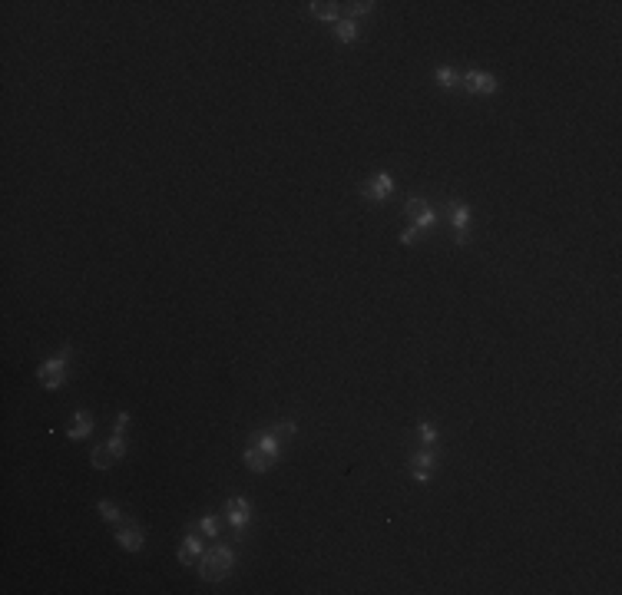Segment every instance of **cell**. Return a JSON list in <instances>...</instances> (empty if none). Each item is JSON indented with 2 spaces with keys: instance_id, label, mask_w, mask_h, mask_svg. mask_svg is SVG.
I'll list each match as a JSON object with an SVG mask.
<instances>
[{
  "instance_id": "1",
  "label": "cell",
  "mask_w": 622,
  "mask_h": 595,
  "mask_svg": "<svg viewBox=\"0 0 622 595\" xmlns=\"http://www.w3.org/2000/svg\"><path fill=\"white\" fill-rule=\"evenodd\" d=\"M126 427H129V413H119L116 417V427H113V437L103 443V447H96L93 457H90V463H93V470H109L119 457H126Z\"/></svg>"
},
{
  "instance_id": "2",
  "label": "cell",
  "mask_w": 622,
  "mask_h": 595,
  "mask_svg": "<svg viewBox=\"0 0 622 595\" xmlns=\"http://www.w3.org/2000/svg\"><path fill=\"white\" fill-rule=\"evenodd\" d=\"M199 576L202 582H222V579L232 576V569H235V552H232L229 546H215L209 549V552H202L199 559Z\"/></svg>"
},
{
  "instance_id": "3",
  "label": "cell",
  "mask_w": 622,
  "mask_h": 595,
  "mask_svg": "<svg viewBox=\"0 0 622 595\" xmlns=\"http://www.w3.org/2000/svg\"><path fill=\"white\" fill-rule=\"evenodd\" d=\"M295 433V423H275V427H268L265 433H255L252 437V447L259 453H265L268 460L275 463L278 453H281V437H291Z\"/></svg>"
},
{
  "instance_id": "4",
  "label": "cell",
  "mask_w": 622,
  "mask_h": 595,
  "mask_svg": "<svg viewBox=\"0 0 622 595\" xmlns=\"http://www.w3.org/2000/svg\"><path fill=\"white\" fill-rule=\"evenodd\" d=\"M70 357H73V351L70 347H63L57 357H50V361H43L37 371L40 377V387H47V391H57L63 381H67V364H70Z\"/></svg>"
},
{
  "instance_id": "5",
  "label": "cell",
  "mask_w": 622,
  "mask_h": 595,
  "mask_svg": "<svg viewBox=\"0 0 622 595\" xmlns=\"http://www.w3.org/2000/svg\"><path fill=\"white\" fill-rule=\"evenodd\" d=\"M404 212H407V219H411V229H417L421 235L427 229H434V225H437V212H434L424 199H407Z\"/></svg>"
},
{
  "instance_id": "6",
  "label": "cell",
  "mask_w": 622,
  "mask_h": 595,
  "mask_svg": "<svg viewBox=\"0 0 622 595\" xmlns=\"http://www.w3.org/2000/svg\"><path fill=\"white\" fill-rule=\"evenodd\" d=\"M225 516H229L232 533H245L252 523V503L245 496H232L229 503H225Z\"/></svg>"
},
{
  "instance_id": "7",
  "label": "cell",
  "mask_w": 622,
  "mask_h": 595,
  "mask_svg": "<svg viewBox=\"0 0 622 595\" xmlns=\"http://www.w3.org/2000/svg\"><path fill=\"white\" fill-rule=\"evenodd\" d=\"M394 192V175L391 173H377L368 185H361V195L368 202H384V199H391Z\"/></svg>"
},
{
  "instance_id": "8",
  "label": "cell",
  "mask_w": 622,
  "mask_h": 595,
  "mask_svg": "<svg viewBox=\"0 0 622 595\" xmlns=\"http://www.w3.org/2000/svg\"><path fill=\"white\" fill-rule=\"evenodd\" d=\"M463 89L467 93H483V97H493L500 89V83L490 73H480V70H467L463 73Z\"/></svg>"
},
{
  "instance_id": "9",
  "label": "cell",
  "mask_w": 622,
  "mask_h": 595,
  "mask_svg": "<svg viewBox=\"0 0 622 595\" xmlns=\"http://www.w3.org/2000/svg\"><path fill=\"white\" fill-rule=\"evenodd\" d=\"M450 225H454V241L463 245L470 229V205L467 202H450Z\"/></svg>"
},
{
  "instance_id": "10",
  "label": "cell",
  "mask_w": 622,
  "mask_h": 595,
  "mask_svg": "<svg viewBox=\"0 0 622 595\" xmlns=\"http://www.w3.org/2000/svg\"><path fill=\"white\" fill-rule=\"evenodd\" d=\"M202 539L199 533H195V526H189V533H186V539H182V546H179V562L182 566H192V562H199L202 559Z\"/></svg>"
},
{
  "instance_id": "11",
  "label": "cell",
  "mask_w": 622,
  "mask_h": 595,
  "mask_svg": "<svg viewBox=\"0 0 622 595\" xmlns=\"http://www.w3.org/2000/svg\"><path fill=\"white\" fill-rule=\"evenodd\" d=\"M431 470H434V453L431 450H417L411 457V476L417 483H427L431 480Z\"/></svg>"
},
{
  "instance_id": "12",
  "label": "cell",
  "mask_w": 622,
  "mask_h": 595,
  "mask_svg": "<svg viewBox=\"0 0 622 595\" xmlns=\"http://www.w3.org/2000/svg\"><path fill=\"white\" fill-rule=\"evenodd\" d=\"M116 542H119L126 552H139L146 539H143V533H139V526L126 523V526H119V533H116Z\"/></svg>"
},
{
  "instance_id": "13",
  "label": "cell",
  "mask_w": 622,
  "mask_h": 595,
  "mask_svg": "<svg viewBox=\"0 0 622 595\" xmlns=\"http://www.w3.org/2000/svg\"><path fill=\"white\" fill-rule=\"evenodd\" d=\"M70 440H87L90 433H93V413L90 410H77L73 413V420H70Z\"/></svg>"
},
{
  "instance_id": "14",
  "label": "cell",
  "mask_w": 622,
  "mask_h": 595,
  "mask_svg": "<svg viewBox=\"0 0 622 595\" xmlns=\"http://www.w3.org/2000/svg\"><path fill=\"white\" fill-rule=\"evenodd\" d=\"M242 460H245V466H249L252 473H265V470H272V460H268L265 453H259L255 447L249 443V450L242 453Z\"/></svg>"
},
{
  "instance_id": "15",
  "label": "cell",
  "mask_w": 622,
  "mask_h": 595,
  "mask_svg": "<svg viewBox=\"0 0 622 595\" xmlns=\"http://www.w3.org/2000/svg\"><path fill=\"white\" fill-rule=\"evenodd\" d=\"M335 40L338 43H355L358 40V20H351V17H341L335 23Z\"/></svg>"
},
{
  "instance_id": "16",
  "label": "cell",
  "mask_w": 622,
  "mask_h": 595,
  "mask_svg": "<svg viewBox=\"0 0 622 595\" xmlns=\"http://www.w3.org/2000/svg\"><path fill=\"white\" fill-rule=\"evenodd\" d=\"M308 10H311V17H318V20H331V23L341 20V7H338V4H308Z\"/></svg>"
},
{
  "instance_id": "17",
  "label": "cell",
  "mask_w": 622,
  "mask_h": 595,
  "mask_svg": "<svg viewBox=\"0 0 622 595\" xmlns=\"http://www.w3.org/2000/svg\"><path fill=\"white\" fill-rule=\"evenodd\" d=\"M96 509H100V516H103L106 523H123V513H119V506H116L113 499H100Z\"/></svg>"
},
{
  "instance_id": "18",
  "label": "cell",
  "mask_w": 622,
  "mask_h": 595,
  "mask_svg": "<svg viewBox=\"0 0 622 595\" xmlns=\"http://www.w3.org/2000/svg\"><path fill=\"white\" fill-rule=\"evenodd\" d=\"M417 437H421V443L424 447H434V443L441 440V437H437V427H434V423H417Z\"/></svg>"
},
{
  "instance_id": "19",
  "label": "cell",
  "mask_w": 622,
  "mask_h": 595,
  "mask_svg": "<svg viewBox=\"0 0 622 595\" xmlns=\"http://www.w3.org/2000/svg\"><path fill=\"white\" fill-rule=\"evenodd\" d=\"M195 529H199L205 539H215V536H219V519H215V516H202Z\"/></svg>"
},
{
  "instance_id": "20",
  "label": "cell",
  "mask_w": 622,
  "mask_h": 595,
  "mask_svg": "<svg viewBox=\"0 0 622 595\" xmlns=\"http://www.w3.org/2000/svg\"><path fill=\"white\" fill-rule=\"evenodd\" d=\"M437 83L450 93V89H457V73H454L450 67H437Z\"/></svg>"
},
{
  "instance_id": "21",
  "label": "cell",
  "mask_w": 622,
  "mask_h": 595,
  "mask_svg": "<svg viewBox=\"0 0 622 595\" xmlns=\"http://www.w3.org/2000/svg\"><path fill=\"white\" fill-rule=\"evenodd\" d=\"M371 7H374L371 0H364V4H348V17H351V20H358V17H361V13H371Z\"/></svg>"
}]
</instances>
